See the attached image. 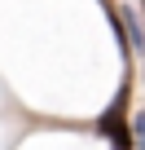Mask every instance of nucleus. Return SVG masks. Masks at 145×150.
I'll return each instance as SVG.
<instances>
[{"label":"nucleus","mask_w":145,"mask_h":150,"mask_svg":"<svg viewBox=\"0 0 145 150\" xmlns=\"http://www.w3.org/2000/svg\"><path fill=\"white\" fill-rule=\"evenodd\" d=\"M132 137H136V150H145V110L132 119Z\"/></svg>","instance_id":"2"},{"label":"nucleus","mask_w":145,"mask_h":150,"mask_svg":"<svg viewBox=\"0 0 145 150\" xmlns=\"http://www.w3.org/2000/svg\"><path fill=\"white\" fill-rule=\"evenodd\" d=\"M97 132L114 146V150H136V137H132V124H127V84L119 88V97L106 106V115L97 119Z\"/></svg>","instance_id":"1"}]
</instances>
